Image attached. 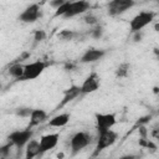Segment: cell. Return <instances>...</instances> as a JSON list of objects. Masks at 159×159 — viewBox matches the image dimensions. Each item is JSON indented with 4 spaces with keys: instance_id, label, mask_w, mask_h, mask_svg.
Listing matches in <instances>:
<instances>
[{
    "instance_id": "25",
    "label": "cell",
    "mask_w": 159,
    "mask_h": 159,
    "mask_svg": "<svg viewBox=\"0 0 159 159\" xmlns=\"http://www.w3.org/2000/svg\"><path fill=\"white\" fill-rule=\"evenodd\" d=\"M46 32L43 31V30H36L35 32H34V40H35V42H41V41H43V40H46Z\"/></svg>"
},
{
    "instance_id": "21",
    "label": "cell",
    "mask_w": 159,
    "mask_h": 159,
    "mask_svg": "<svg viewBox=\"0 0 159 159\" xmlns=\"http://www.w3.org/2000/svg\"><path fill=\"white\" fill-rule=\"evenodd\" d=\"M12 147H14V145H12L10 142H7L6 144L1 145V147H0V158H7V157L10 155V150H11Z\"/></svg>"
},
{
    "instance_id": "29",
    "label": "cell",
    "mask_w": 159,
    "mask_h": 159,
    "mask_svg": "<svg viewBox=\"0 0 159 159\" xmlns=\"http://www.w3.org/2000/svg\"><path fill=\"white\" fill-rule=\"evenodd\" d=\"M29 56H30V53H29V52H24V53L19 57V61H24V60H25V58H27Z\"/></svg>"
},
{
    "instance_id": "2",
    "label": "cell",
    "mask_w": 159,
    "mask_h": 159,
    "mask_svg": "<svg viewBox=\"0 0 159 159\" xmlns=\"http://www.w3.org/2000/svg\"><path fill=\"white\" fill-rule=\"evenodd\" d=\"M155 17V12L153 11H140L129 22L132 34L135 31H142L147 25H149Z\"/></svg>"
},
{
    "instance_id": "17",
    "label": "cell",
    "mask_w": 159,
    "mask_h": 159,
    "mask_svg": "<svg viewBox=\"0 0 159 159\" xmlns=\"http://www.w3.org/2000/svg\"><path fill=\"white\" fill-rule=\"evenodd\" d=\"M9 75L20 81V78H21L22 75H24V66H22L21 63H19V62L12 63V65L9 67Z\"/></svg>"
},
{
    "instance_id": "23",
    "label": "cell",
    "mask_w": 159,
    "mask_h": 159,
    "mask_svg": "<svg viewBox=\"0 0 159 159\" xmlns=\"http://www.w3.org/2000/svg\"><path fill=\"white\" fill-rule=\"evenodd\" d=\"M83 20H84V22H86L87 25H89V26H94V25L98 24V17L94 16L93 14H87Z\"/></svg>"
},
{
    "instance_id": "11",
    "label": "cell",
    "mask_w": 159,
    "mask_h": 159,
    "mask_svg": "<svg viewBox=\"0 0 159 159\" xmlns=\"http://www.w3.org/2000/svg\"><path fill=\"white\" fill-rule=\"evenodd\" d=\"M101 86V81H99V76L96 72H92L82 83L81 88V94H88V93H93L96 92Z\"/></svg>"
},
{
    "instance_id": "13",
    "label": "cell",
    "mask_w": 159,
    "mask_h": 159,
    "mask_svg": "<svg viewBox=\"0 0 159 159\" xmlns=\"http://www.w3.org/2000/svg\"><path fill=\"white\" fill-rule=\"evenodd\" d=\"M80 94H81V88H80V86H75V84H72L70 88H67V89L63 91V98H62V101H61V103L58 104L57 108H62V107H65L67 103L72 102V101H73L75 98H77Z\"/></svg>"
},
{
    "instance_id": "15",
    "label": "cell",
    "mask_w": 159,
    "mask_h": 159,
    "mask_svg": "<svg viewBox=\"0 0 159 159\" xmlns=\"http://www.w3.org/2000/svg\"><path fill=\"white\" fill-rule=\"evenodd\" d=\"M25 158L26 159H32L35 157H39L40 154V143L36 139H30L27 144L25 145Z\"/></svg>"
},
{
    "instance_id": "26",
    "label": "cell",
    "mask_w": 159,
    "mask_h": 159,
    "mask_svg": "<svg viewBox=\"0 0 159 159\" xmlns=\"http://www.w3.org/2000/svg\"><path fill=\"white\" fill-rule=\"evenodd\" d=\"M66 1H67V0H51V1H50V6L56 10L58 6H61V5H62L63 2H66Z\"/></svg>"
},
{
    "instance_id": "30",
    "label": "cell",
    "mask_w": 159,
    "mask_h": 159,
    "mask_svg": "<svg viewBox=\"0 0 159 159\" xmlns=\"http://www.w3.org/2000/svg\"><path fill=\"white\" fill-rule=\"evenodd\" d=\"M154 93H158V87H154Z\"/></svg>"
},
{
    "instance_id": "1",
    "label": "cell",
    "mask_w": 159,
    "mask_h": 159,
    "mask_svg": "<svg viewBox=\"0 0 159 159\" xmlns=\"http://www.w3.org/2000/svg\"><path fill=\"white\" fill-rule=\"evenodd\" d=\"M117 139H118V133L114 132V130H112V129H107V130L99 132L98 133V137H97V142H96V148H94V152H93V157L98 155V153H101L106 148L113 145Z\"/></svg>"
},
{
    "instance_id": "18",
    "label": "cell",
    "mask_w": 159,
    "mask_h": 159,
    "mask_svg": "<svg viewBox=\"0 0 159 159\" xmlns=\"http://www.w3.org/2000/svg\"><path fill=\"white\" fill-rule=\"evenodd\" d=\"M129 68H130V65H129L128 62L120 63V65L117 67V70H116V77H118V78H124V77H127L128 73H129Z\"/></svg>"
},
{
    "instance_id": "10",
    "label": "cell",
    "mask_w": 159,
    "mask_h": 159,
    "mask_svg": "<svg viewBox=\"0 0 159 159\" xmlns=\"http://www.w3.org/2000/svg\"><path fill=\"white\" fill-rule=\"evenodd\" d=\"M60 139V134L58 133H50V134H45L40 138V154L39 157H41L43 153L53 149Z\"/></svg>"
},
{
    "instance_id": "4",
    "label": "cell",
    "mask_w": 159,
    "mask_h": 159,
    "mask_svg": "<svg viewBox=\"0 0 159 159\" xmlns=\"http://www.w3.org/2000/svg\"><path fill=\"white\" fill-rule=\"evenodd\" d=\"M47 67V63L43 61H35L24 66V75L20 81H31L37 78Z\"/></svg>"
},
{
    "instance_id": "9",
    "label": "cell",
    "mask_w": 159,
    "mask_h": 159,
    "mask_svg": "<svg viewBox=\"0 0 159 159\" xmlns=\"http://www.w3.org/2000/svg\"><path fill=\"white\" fill-rule=\"evenodd\" d=\"M41 16V9L39 4H32L30 6H27L20 15H19V20L21 22L25 24H32L36 20H39V17Z\"/></svg>"
},
{
    "instance_id": "12",
    "label": "cell",
    "mask_w": 159,
    "mask_h": 159,
    "mask_svg": "<svg viewBox=\"0 0 159 159\" xmlns=\"http://www.w3.org/2000/svg\"><path fill=\"white\" fill-rule=\"evenodd\" d=\"M106 50L103 48H89L87 50L82 56H81V62L82 63H92V62H97L99 60H102L106 56Z\"/></svg>"
},
{
    "instance_id": "24",
    "label": "cell",
    "mask_w": 159,
    "mask_h": 159,
    "mask_svg": "<svg viewBox=\"0 0 159 159\" xmlns=\"http://www.w3.org/2000/svg\"><path fill=\"white\" fill-rule=\"evenodd\" d=\"M68 4H70V0H67L66 2H63L61 6H58V7L56 9V11H55V16H56V17H57V16H63V14L67 11Z\"/></svg>"
},
{
    "instance_id": "27",
    "label": "cell",
    "mask_w": 159,
    "mask_h": 159,
    "mask_svg": "<svg viewBox=\"0 0 159 159\" xmlns=\"http://www.w3.org/2000/svg\"><path fill=\"white\" fill-rule=\"evenodd\" d=\"M142 39H143L142 31H135V32H133V41H134V42H139V41H142Z\"/></svg>"
},
{
    "instance_id": "28",
    "label": "cell",
    "mask_w": 159,
    "mask_h": 159,
    "mask_svg": "<svg viewBox=\"0 0 159 159\" xmlns=\"http://www.w3.org/2000/svg\"><path fill=\"white\" fill-rule=\"evenodd\" d=\"M150 118H152L150 116H145V117H142V118H140V119L137 122V125H144L145 123H148V122L150 120Z\"/></svg>"
},
{
    "instance_id": "20",
    "label": "cell",
    "mask_w": 159,
    "mask_h": 159,
    "mask_svg": "<svg viewBox=\"0 0 159 159\" xmlns=\"http://www.w3.org/2000/svg\"><path fill=\"white\" fill-rule=\"evenodd\" d=\"M57 36L62 41H71L77 36V34L75 31H72V30H62L61 32H58Z\"/></svg>"
},
{
    "instance_id": "19",
    "label": "cell",
    "mask_w": 159,
    "mask_h": 159,
    "mask_svg": "<svg viewBox=\"0 0 159 159\" xmlns=\"http://www.w3.org/2000/svg\"><path fill=\"white\" fill-rule=\"evenodd\" d=\"M103 34H104V29H103V26L99 25V24L92 26V29H91V31H89V36H91L92 39H96V40L102 39V37H103Z\"/></svg>"
},
{
    "instance_id": "5",
    "label": "cell",
    "mask_w": 159,
    "mask_h": 159,
    "mask_svg": "<svg viewBox=\"0 0 159 159\" xmlns=\"http://www.w3.org/2000/svg\"><path fill=\"white\" fill-rule=\"evenodd\" d=\"M32 135H34V132L31 130V128H27L24 130H15L10 133L7 137V140L20 150L27 144V142L32 138Z\"/></svg>"
},
{
    "instance_id": "31",
    "label": "cell",
    "mask_w": 159,
    "mask_h": 159,
    "mask_svg": "<svg viewBox=\"0 0 159 159\" xmlns=\"http://www.w3.org/2000/svg\"><path fill=\"white\" fill-rule=\"evenodd\" d=\"M0 89H1V83H0Z\"/></svg>"
},
{
    "instance_id": "3",
    "label": "cell",
    "mask_w": 159,
    "mask_h": 159,
    "mask_svg": "<svg viewBox=\"0 0 159 159\" xmlns=\"http://www.w3.org/2000/svg\"><path fill=\"white\" fill-rule=\"evenodd\" d=\"M92 143V135L87 132H77L71 137L70 145L72 150V155L80 153L83 148H86L88 144Z\"/></svg>"
},
{
    "instance_id": "14",
    "label": "cell",
    "mask_w": 159,
    "mask_h": 159,
    "mask_svg": "<svg viewBox=\"0 0 159 159\" xmlns=\"http://www.w3.org/2000/svg\"><path fill=\"white\" fill-rule=\"evenodd\" d=\"M47 119V113L43 109H32L31 114H30V123H29V128H32L35 125H40L43 122H46Z\"/></svg>"
},
{
    "instance_id": "22",
    "label": "cell",
    "mask_w": 159,
    "mask_h": 159,
    "mask_svg": "<svg viewBox=\"0 0 159 159\" xmlns=\"http://www.w3.org/2000/svg\"><path fill=\"white\" fill-rule=\"evenodd\" d=\"M31 111H32V108H30V107H19L15 109V114L19 117H30Z\"/></svg>"
},
{
    "instance_id": "7",
    "label": "cell",
    "mask_w": 159,
    "mask_h": 159,
    "mask_svg": "<svg viewBox=\"0 0 159 159\" xmlns=\"http://www.w3.org/2000/svg\"><path fill=\"white\" fill-rule=\"evenodd\" d=\"M89 9H91V5H89V2L87 0L70 1L68 7H67V11L63 14V17L65 19H71L73 16H77V15H81V14L87 12Z\"/></svg>"
},
{
    "instance_id": "6",
    "label": "cell",
    "mask_w": 159,
    "mask_h": 159,
    "mask_svg": "<svg viewBox=\"0 0 159 159\" xmlns=\"http://www.w3.org/2000/svg\"><path fill=\"white\" fill-rule=\"evenodd\" d=\"M135 4V0H111L107 5L108 14L111 16H118L133 7Z\"/></svg>"
},
{
    "instance_id": "16",
    "label": "cell",
    "mask_w": 159,
    "mask_h": 159,
    "mask_svg": "<svg viewBox=\"0 0 159 159\" xmlns=\"http://www.w3.org/2000/svg\"><path fill=\"white\" fill-rule=\"evenodd\" d=\"M70 113H61V114H57L55 117H52L50 120H48V125L50 127H56V128H60V127H65L68 120H70Z\"/></svg>"
},
{
    "instance_id": "8",
    "label": "cell",
    "mask_w": 159,
    "mask_h": 159,
    "mask_svg": "<svg viewBox=\"0 0 159 159\" xmlns=\"http://www.w3.org/2000/svg\"><path fill=\"white\" fill-rule=\"evenodd\" d=\"M94 117H96V128L98 133L111 129L117 123L116 114L113 113H96Z\"/></svg>"
}]
</instances>
